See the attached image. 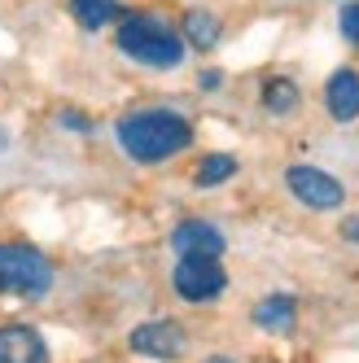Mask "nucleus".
<instances>
[{
    "instance_id": "a211bd4d",
    "label": "nucleus",
    "mask_w": 359,
    "mask_h": 363,
    "mask_svg": "<svg viewBox=\"0 0 359 363\" xmlns=\"http://www.w3.org/2000/svg\"><path fill=\"white\" fill-rule=\"evenodd\" d=\"M342 237H346V245H359V215L342 219Z\"/></svg>"
},
{
    "instance_id": "f03ea898",
    "label": "nucleus",
    "mask_w": 359,
    "mask_h": 363,
    "mask_svg": "<svg viewBox=\"0 0 359 363\" xmlns=\"http://www.w3.org/2000/svg\"><path fill=\"white\" fill-rule=\"evenodd\" d=\"M114 48L145 70H175L189 53L180 40V27L162 22L158 13H123L114 22Z\"/></svg>"
},
{
    "instance_id": "ddd939ff",
    "label": "nucleus",
    "mask_w": 359,
    "mask_h": 363,
    "mask_svg": "<svg viewBox=\"0 0 359 363\" xmlns=\"http://www.w3.org/2000/svg\"><path fill=\"white\" fill-rule=\"evenodd\" d=\"M66 9H70V18H74L79 31H106L127 13L118 0H66Z\"/></svg>"
},
{
    "instance_id": "aec40b11",
    "label": "nucleus",
    "mask_w": 359,
    "mask_h": 363,
    "mask_svg": "<svg viewBox=\"0 0 359 363\" xmlns=\"http://www.w3.org/2000/svg\"><path fill=\"white\" fill-rule=\"evenodd\" d=\"M206 363H237V359H228V354H211Z\"/></svg>"
},
{
    "instance_id": "f257e3e1",
    "label": "nucleus",
    "mask_w": 359,
    "mask_h": 363,
    "mask_svg": "<svg viewBox=\"0 0 359 363\" xmlns=\"http://www.w3.org/2000/svg\"><path fill=\"white\" fill-rule=\"evenodd\" d=\"M114 140L132 162L158 167L193 145V123L175 110H132L114 123Z\"/></svg>"
},
{
    "instance_id": "4468645a",
    "label": "nucleus",
    "mask_w": 359,
    "mask_h": 363,
    "mask_svg": "<svg viewBox=\"0 0 359 363\" xmlns=\"http://www.w3.org/2000/svg\"><path fill=\"white\" fill-rule=\"evenodd\" d=\"M233 175H237V158H233V153H206V158L197 162V171H193V184L197 189H219Z\"/></svg>"
},
{
    "instance_id": "7ed1b4c3",
    "label": "nucleus",
    "mask_w": 359,
    "mask_h": 363,
    "mask_svg": "<svg viewBox=\"0 0 359 363\" xmlns=\"http://www.w3.org/2000/svg\"><path fill=\"white\" fill-rule=\"evenodd\" d=\"M48 289H53V263L35 245L0 241V294L44 298Z\"/></svg>"
},
{
    "instance_id": "f3484780",
    "label": "nucleus",
    "mask_w": 359,
    "mask_h": 363,
    "mask_svg": "<svg viewBox=\"0 0 359 363\" xmlns=\"http://www.w3.org/2000/svg\"><path fill=\"white\" fill-rule=\"evenodd\" d=\"M197 88H201V92H219V88H223V74H219V70H201V74H197Z\"/></svg>"
},
{
    "instance_id": "423d86ee",
    "label": "nucleus",
    "mask_w": 359,
    "mask_h": 363,
    "mask_svg": "<svg viewBox=\"0 0 359 363\" xmlns=\"http://www.w3.org/2000/svg\"><path fill=\"white\" fill-rule=\"evenodd\" d=\"M127 346L145 359H180L189 350V333L171 324V320H149V324H136L132 337H127Z\"/></svg>"
},
{
    "instance_id": "2eb2a0df",
    "label": "nucleus",
    "mask_w": 359,
    "mask_h": 363,
    "mask_svg": "<svg viewBox=\"0 0 359 363\" xmlns=\"http://www.w3.org/2000/svg\"><path fill=\"white\" fill-rule=\"evenodd\" d=\"M338 31L350 48H359V0H342L338 9Z\"/></svg>"
},
{
    "instance_id": "9d476101",
    "label": "nucleus",
    "mask_w": 359,
    "mask_h": 363,
    "mask_svg": "<svg viewBox=\"0 0 359 363\" xmlns=\"http://www.w3.org/2000/svg\"><path fill=\"white\" fill-rule=\"evenodd\" d=\"M250 320H254V328H259V333L285 337V333H294V324H298V302H294L289 294H267V298L254 302Z\"/></svg>"
},
{
    "instance_id": "9b49d317",
    "label": "nucleus",
    "mask_w": 359,
    "mask_h": 363,
    "mask_svg": "<svg viewBox=\"0 0 359 363\" xmlns=\"http://www.w3.org/2000/svg\"><path fill=\"white\" fill-rule=\"evenodd\" d=\"M180 40H184V48H193V53H211L223 40V18L215 9H189L180 18Z\"/></svg>"
},
{
    "instance_id": "6ab92c4d",
    "label": "nucleus",
    "mask_w": 359,
    "mask_h": 363,
    "mask_svg": "<svg viewBox=\"0 0 359 363\" xmlns=\"http://www.w3.org/2000/svg\"><path fill=\"white\" fill-rule=\"evenodd\" d=\"M9 149V132H5V127H0V153H5Z\"/></svg>"
},
{
    "instance_id": "6e6552de",
    "label": "nucleus",
    "mask_w": 359,
    "mask_h": 363,
    "mask_svg": "<svg viewBox=\"0 0 359 363\" xmlns=\"http://www.w3.org/2000/svg\"><path fill=\"white\" fill-rule=\"evenodd\" d=\"M0 363H53L48 342L31 324H0Z\"/></svg>"
},
{
    "instance_id": "39448f33",
    "label": "nucleus",
    "mask_w": 359,
    "mask_h": 363,
    "mask_svg": "<svg viewBox=\"0 0 359 363\" xmlns=\"http://www.w3.org/2000/svg\"><path fill=\"white\" fill-rule=\"evenodd\" d=\"M171 289L184 298V302H215L228 289V272L219 267V258H180L175 272H171Z\"/></svg>"
},
{
    "instance_id": "20e7f679",
    "label": "nucleus",
    "mask_w": 359,
    "mask_h": 363,
    "mask_svg": "<svg viewBox=\"0 0 359 363\" xmlns=\"http://www.w3.org/2000/svg\"><path fill=\"white\" fill-rule=\"evenodd\" d=\"M285 189L306 206V211H342L346 206V184L338 175H328L324 167H311V162H294L285 171Z\"/></svg>"
},
{
    "instance_id": "f8f14e48",
    "label": "nucleus",
    "mask_w": 359,
    "mask_h": 363,
    "mask_svg": "<svg viewBox=\"0 0 359 363\" xmlns=\"http://www.w3.org/2000/svg\"><path fill=\"white\" fill-rule=\"evenodd\" d=\"M259 106L272 118H289L302 106V88L289 79V74H272V79H263V88H259Z\"/></svg>"
},
{
    "instance_id": "1a4fd4ad",
    "label": "nucleus",
    "mask_w": 359,
    "mask_h": 363,
    "mask_svg": "<svg viewBox=\"0 0 359 363\" xmlns=\"http://www.w3.org/2000/svg\"><path fill=\"white\" fill-rule=\"evenodd\" d=\"M324 110L333 123H355L359 118V70L338 66L324 79Z\"/></svg>"
},
{
    "instance_id": "0eeeda50",
    "label": "nucleus",
    "mask_w": 359,
    "mask_h": 363,
    "mask_svg": "<svg viewBox=\"0 0 359 363\" xmlns=\"http://www.w3.org/2000/svg\"><path fill=\"white\" fill-rule=\"evenodd\" d=\"M171 250L180 258H189V254H197V258H223L228 241H223V232L215 223H206V219H184V223L171 228Z\"/></svg>"
},
{
    "instance_id": "dca6fc26",
    "label": "nucleus",
    "mask_w": 359,
    "mask_h": 363,
    "mask_svg": "<svg viewBox=\"0 0 359 363\" xmlns=\"http://www.w3.org/2000/svg\"><path fill=\"white\" fill-rule=\"evenodd\" d=\"M57 123L66 127V132H84V136L92 132V118H88V114H79V110H62V114H57Z\"/></svg>"
}]
</instances>
